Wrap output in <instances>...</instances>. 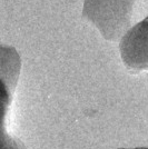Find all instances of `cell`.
<instances>
[{
    "mask_svg": "<svg viewBox=\"0 0 148 149\" xmlns=\"http://www.w3.org/2000/svg\"><path fill=\"white\" fill-rule=\"evenodd\" d=\"M119 149H148V148H144V147H138V148H119Z\"/></svg>",
    "mask_w": 148,
    "mask_h": 149,
    "instance_id": "4",
    "label": "cell"
},
{
    "mask_svg": "<svg viewBox=\"0 0 148 149\" xmlns=\"http://www.w3.org/2000/svg\"><path fill=\"white\" fill-rule=\"evenodd\" d=\"M120 56L131 71H148V17L126 32L120 42Z\"/></svg>",
    "mask_w": 148,
    "mask_h": 149,
    "instance_id": "3",
    "label": "cell"
},
{
    "mask_svg": "<svg viewBox=\"0 0 148 149\" xmlns=\"http://www.w3.org/2000/svg\"><path fill=\"white\" fill-rule=\"evenodd\" d=\"M21 60L13 47L0 46V149H27L19 139L8 134L6 118L20 74Z\"/></svg>",
    "mask_w": 148,
    "mask_h": 149,
    "instance_id": "2",
    "label": "cell"
},
{
    "mask_svg": "<svg viewBox=\"0 0 148 149\" xmlns=\"http://www.w3.org/2000/svg\"><path fill=\"white\" fill-rule=\"evenodd\" d=\"M135 0H85L82 13L107 40H117L128 29Z\"/></svg>",
    "mask_w": 148,
    "mask_h": 149,
    "instance_id": "1",
    "label": "cell"
}]
</instances>
